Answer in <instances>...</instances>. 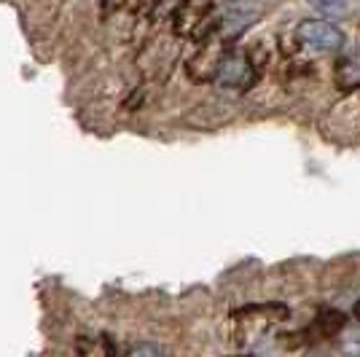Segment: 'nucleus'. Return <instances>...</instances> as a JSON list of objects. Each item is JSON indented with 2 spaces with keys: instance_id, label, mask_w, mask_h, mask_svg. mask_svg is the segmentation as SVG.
Segmentation results:
<instances>
[{
  "instance_id": "nucleus-2",
  "label": "nucleus",
  "mask_w": 360,
  "mask_h": 357,
  "mask_svg": "<svg viewBox=\"0 0 360 357\" xmlns=\"http://www.w3.org/2000/svg\"><path fill=\"white\" fill-rule=\"evenodd\" d=\"M215 78L221 86H229V89H242L253 81V65L248 57L242 54H229L218 62V70H215Z\"/></svg>"
},
{
  "instance_id": "nucleus-5",
  "label": "nucleus",
  "mask_w": 360,
  "mask_h": 357,
  "mask_svg": "<svg viewBox=\"0 0 360 357\" xmlns=\"http://www.w3.org/2000/svg\"><path fill=\"white\" fill-rule=\"evenodd\" d=\"M345 346H347V349H352V352H360V330L349 333V339H347Z\"/></svg>"
},
{
  "instance_id": "nucleus-1",
  "label": "nucleus",
  "mask_w": 360,
  "mask_h": 357,
  "mask_svg": "<svg viewBox=\"0 0 360 357\" xmlns=\"http://www.w3.org/2000/svg\"><path fill=\"white\" fill-rule=\"evenodd\" d=\"M296 35L307 48H315L323 54H336L345 46V32L339 30L330 19H304Z\"/></svg>"
},
{
  "instance_id": "nucleus-4",
  "label": "nucleus",
  "mask_w": 360,
  "mask_h": 357,
  "mask_svg": "<svg viewBox=\"0 0 360 357\" xmlns=\"http://www.w3.org/2000/svg\"><path fill=\"white\" fill-rule=\"evenodd\" d=\"M127 352H129L132 357H159V355H167V346H162V344H150V342H140V344H132Z\"/></svg>"
},
{
  "instance_id": "nucleus-3",
  "label": "nucleus",
  "mask_w": 360,
  "mask_h": 357,
  "mask_svg": "<svg viewBox=\"0 0 360 357\" xmlns=\"http://www.w3.org/2000/svg\"><path fill=\"white\" fill-rule=\"evenodd\" d=\"M309 6L317 14L328 16V19H342L349 14V3L347 0H309Z\"/></svg>"
}]
</instances>
